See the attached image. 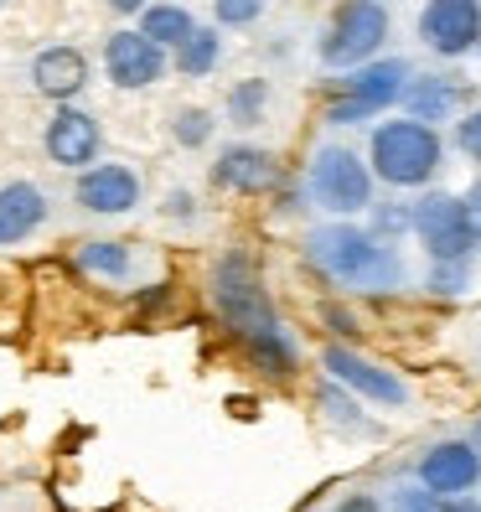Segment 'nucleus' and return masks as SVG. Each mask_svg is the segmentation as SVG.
Segmentation results:
<instances>
[{"label": "nucleus", "instance_id": "f257e3e1", "mask_svg": "<svg viewBox=\"0 0 481 512\" xmlns=\"http://www.w3.org/2000/svg\"><path fill=\"white\" fill-rule=\"evenodd\" d=\"M306 254L321 269L326 280H337L347 290H363V295H383V290H399L404 285V259L388 238L368 233V228H352L347 218L337 223H321L306 238Z\"/></svg>", "mask_w": 481, "mask_h": 512}, {"label": "nucleus", "instance_id": "f03ea898", "mask_svg": "<svg viewBox=\"0 0 481 512\" xmlns=\"http://www.w3.org/2000/svg\"><path fill=\"white\" fill-rule=\"evenodd\" d=\"M445 166V140L435 125L419 119H383L368 140V171L383 187H425L435 182V171Z\"/></svg>", "mask_w": 481, "mask_h": 512}, {"label": "nucleus", "instance_id": "7ed1b4c3", "mask_svg": "<svg viewBox=\"0 0 481 512\" xmlns=\"http://www.w3.org/2000/svg\"><path fill=\"white\" fill-rule=\"evenodd\" d=\"M207 290H213L218 316L244 342L264 337V331H280V316H275V306H269V290H264V280H259V269H254L249 254H238V249L223 254L213 264V275H207Z\"/></svg>", "mask_w": 481, "mask_h": 512}, {"label": "nucleus", "instance_id": "20e7f679", "mask_svg": "<svg viewBox=\"0 0 481 512\" xmlns=\"http://www.w3.org/2000/svg\"><path fill=\"white\" fill-rule=\"evenodd\" d=\"M414 78V68L404 57H368L337 78V99L326 104V125H363V119L383 114L388 104H399L404 83Z\"/></svg>", "mask_w": 481, "mask_h": 512}, {"label": "nucleus", "instance_id": "39448f33", "mask_svg": "<svg viewBox=\"0 0 481 512\" xmlns=\"http://www.w3.org/2000/svg\"><path fill=\"white\" fill-rule=\"evenodd\" d=\"M306 192L321 213L332 218H352V213H368L373 207V171L368 161L347 145H321L311 156V171H306Z\"/></svg>", "mask_w": 481, "mask_h": 512}, {"label": "nucleus", "instance_id": "423d86ee", "mask_svg": "<svg viewBox=\"0 0 481 512\" xmlns=\"http://www.w3.org/2000/svg\"><path fill=\"white\" fill-rule=\"evenodd\" d=\"M383 42H388L383 0H342L332 26H326V37H321V63L347 73L357 63H368V57H378Z\"/></svg>", "mask_w": 481, "mask_h": 512}, {"label": "nucleus", "instance_id": "0eeeda50", "mask_svg": "<svg viewBox=\"0 0 481 512\" xmlns=\"http://www.w3.org/2000/svg\"><path fill=\"white\" fill-rule=\"evenodd\" d=\"M409 228L419 233L430 259H471V249L481 244L476 218L466 197H450V192H425L409 207Z\"/></svg>", "mask_w": 481, "mask_h": 512}, {"label": "nucleus", "instance_id": "6e6552de", "mask_svg": "<svg viewBox=\"0 0 481 512\" xmlns=\"http://www.w3.org/2000/svg\"><path fill=\"white\" fill-rule=\"evenodd\" d=\"M171 73V52L161 42H150L140 26H119V32L104 37V78L125 94H140V88H156Z\"/></svg>", "mask_w": 481, "mask_h": 512}, {"label": "nucleus", "instance_id": "1a4fd4ad", "mask_svg": "<svg viewBox=\"0 0 481 512\" xmlns=\"http://www.w3.org/2000/svg\"><path fill=\"white\" fill-rule=\"evenodd\" d=\"M419 42L435 57H466L481 42V0H425Z\"/></svg>", "mask_w": 481, "mask_h": 512}, {"label": "nucleus", "instance_id": "9d476101", "mask_svg": "<svg viewBox=\"0 0 481 512\" xmlns=\"http://www.w3.org/2000/svg\"><path fill=\"white\" fill-rule=\"evenodd\" d=\"M73 202L94 218H125L140 207V176L125 161H94V166L78 171Z\"/></svg>", "mask_w": 481, "mask_h": 512}, {"label": "nucleus", "instance_id": "9b49d317", "mask_svg": "<svg viewBox=\"0 0 481 512\" xmlns=\"http://www.w3.org/2000/svg\"><path fill=\"white\" fill-rule=\"evenodd\" d=\"M42 150H47V161H52V166L83 171V166H94V161H99L104 130H99V119L88 114V109H78V104H57V114L47 119Z\"/></svg>", "mask_w": 481, "mask_h": 512}, {"label": "nucleus", "instance_id": "f8f14e48", "mask_svg": "<svg viewBox=\"0 0 481 512\" xmlns=\"http://www.w3.org/2000/svg\"><path fill=\"white\" fill-rule=\"evenodd\" d=\"M213 187L233 192V197H264V192H275L280 187V161H275V150H264V145H223L218 150V161H213Z\"/></svg>", "mask_w": 481, "mask_h": 512}, {"label": "nucleus", "instance_id": "ddd939ff", "mask_svg": "<svg viewBox=\"0 0 481 512\" xmlns=\"http://www.w3.org/2000/svg\"><path fill=\"white\" fill-rule=\"evenodd\" d=\"M321 368L332 373L337 383H347V388H357V394H368L373 404H388V409H399V404H409V383L404 378H394L388 368H378V363H368V357H357L352 347H326L321 352Z\"/></svg>", "mask_w": 481, "mask_h": 512}, {"label": "nucleus", "instance_id": "4468645a", "mask_svg": "<svg viewBox=\"0 0 481 512\" xmlns=\"http://www.w3.org/2000/svg\"><path fill=\"white\" fill-rule=\"evenodd\" d=\"M32 88L42 99H52V104H73L83 88H88V57H83V47H68V42H57V47H42L37 57H32Z\"/></svg>", "mask_w": 481, "mask_h": 512}, {"label": "nucleus", "instance_id": "2eb2a0df", "mask_svg": "<svg viewBox=\"0 0 481 512\" xmlns=\"http://www.w3.org/2000/svg\"><path fill=\"white\" fill-rule=\"evenodd\" d=\"M476 481H481V456L466 440H445L419 461V487H430L435 497H461Z\"/></svg>", "mask_w": 481, "mask_h": 512}, {"label": "nucleus", "instance_id": "dca6fc26", "mask_svg": "<svg viewBox=\"0 0 481 512\" xmlns=\"http://www.w3.org/2000/svg\"><path fill=\"white\" fill-rule=\"evenodd\" d=\"M404 114L419 119V125H445V119H456L461 104H466V83L450 78V73H414L399 94Z\"/></svg>", "mask_w": 481, "mask_h": 512}, {"label": "nucleus", "instance_id": "f3484780", "mask_svg": "<svg viewBox=\"0 0 481 512\" xmlns=\"http://www.w3.org/2000/svg\"><path fill=\"white\" fill-rule=\"evenodd\" d=\"M52 213V202L37 182H6L0 187V249L26 244Z\"/></svg>", "mask_w": 481, "mask_h": 512}, {"label": "nucleus", "instance_id": "a211bd4d", "mask_svg": "<svg viewBox=\"0 0 481 512\" xmlns=\"http://www.w3.org/2000/svg\"><path fill=\"white\" fill-rule=\"evenodd\" d=\"M223 63V32L218 26H192V37H182L171 47V73L182 78H207Z\"/></svg>", "mask_w": 481, "mask_h": 512}, {"label": "nucleus", "instance_id": "6ab92c4d", "mask_svg": "<svg viewBox=\"0 0 481 512\" xmlns=\"http://www.w3.org/2000/svg\"><path fill=\"white\" fill-rule=\"evenodd\" d=\"M78 269L83 275H99V280H130V269H135V254L130 244H119V238H83L78 244Z\"/></svg>", "mask_w": 481, "mask_h": 512}, {"label": "nucleus", "instance_id": "aec40b11", "mask_svg": "<svg viewBox=\"0 0 481 512\" xmlns=\"http://www.w3.org/2000/svg\"><path fill=\"white\" fill-rule=\"evenodd\" d=\"M135 26L150 37V42H161L166 52L182 42V37H192V26H197V16L187 11V6H176V0H150V6L135 16Z\"/></svg>", "mask_w": 481, "mask_h": 512}, {"label": "nucleus", "instance_id": "412c9836", "mask_svg": "<svg viewBox=\"0 0 481 512\" xmlns=\"http://www.w3.org/2000/svg\"><path fill=\"white\" fill-rule=\"evenodd\" d=\"M264 109H269V83H264V78H244V83L228 94V125L254 130L259 119H264Z\"/></svg>", "mask_w": 481, "mask_h": 512}, {"label": "nucleus", "instance_id": "4be33fe9", "mask_svg": "<svg viewBox=\"0 0 481 512\" xmlns=\"http://www.w3.org/2000/svg\"><path fill=\"white\" fill-rule=\"evenodd\" d=\"M244 347H249V357H254V368H264L269 378L295 373V347H290L285 331H264V337H249Z\"/></svg>", "mask_w": 481, "mask_h": 512}, {"label": "nucleus", "instance_id": "5701e85b", "mask_svg": "<svg viewBox=\"0 0 481 512\" xmlns=\"http://www.w3.org/2000/svg\"><path fill=\"white\" fill-rule=\"evenodd\" d=\"M213 130H218V119L207 114V109H197V104L171 114V140L182 145V150H202L207 140H213Z\"/></svg>", "mask_w": 481, "mask_h": 512}, {"label": "nucleus", "instance_id": "b1692460", "mask_svg": "<svg viewBox=\"0 0 481 512\" xmlns=\"http://www.w3.org/2000/svg\"><path fill=\"white\" fill-rule=\"evenodd\" d=\"M430 290L435 295H466L471 290V259H435Z\"/></svg>", "mask_w": 481, "mask_h": 512}, {"label": "nucleus", "instance_id": "393cba45", "mask_svg": "<svg viewBox=\"0 0 481 512\" xmlns=\"http://www.w3.org/2000/svg\"><path fill=\"white\" fill-rule=\"evenodd\" d=\"M264 6H269V0H213V21L238 32V26H254L264 16Z\"/></svg>", "mask_w": 481, "mask_h": 512}, {"label": "nucleus", "instance_id": "a878e982", "mask_svg": "<svg viewBox=\"0 0 481 512\" xmlns=\"http://www.w3.org/2000/svg\"><path fill=\"white\" fill-rule=\"evenodd\" d=\"M456 145H461V156H466V161L481 166V104H476L466 119H456Z\"/></svg>", "mask_w": 481, "mask_h": 512}, {"label": "nucleus", "instance_id": "bb28decb", "mask_svg": "<svg viewBox=\"0 0 481 512\" xmlns=\"http://www.w3.org/2000/svg\"><path fill=\"white\" fill-rule=\"evenodd\" d=\"M394 502H399V512H440V497H435L430 487H425V492H409V487H404Z\"/></svg>", "mask_w": 481, "mask_h": 512}, {"label": "nucleus", "instance_id": "cd10ccee", "mask_svg": "<svg viewBox=\"0 0 481 512\" xmlns=\"http://www.w3.org/2000/svg\"><path fill=\"white\" fill-rule=\"evenodd\" d=\"M399 228H409V207H383V213H378V233H399Z\"/></svg>", "mask_w": 481, "mask_h": 512}, {"label": "nucleus", "instance_id": "c85d7f7f", "mask_svg": "<svg viewBox=\"0 0 481 512\" xmlns=\"http://www.w3.org/2000/svg\"><path fill=\"white\" fill-rule=\"evenodd\" d=\"M337 512H383V507H378V497L357 492V497H342V502H337Z\"/></svg>", "mask_w": 481, "mask_h": 512}, {"label": "nucleus", "instance_id": "c756f323", "mask_svg": "<svg viewBox=\"0 0 481 512\" xmlns=\"http://www.w3.org/2000/svg\"><path fill=\"white\" fill-rule=\"evenodd\" d=\"M321 316L332 321V331H342V337H352V331H357V326H352V316H347V311H337V306H326Z\"/></svg>", "mask_w": 481, "mask_h": 512}, {"label": "nucleus", "instance_id": "7c9ffc66", "mask_svg": "<svg viewBox=\"0 0 481 512\" xmlns=\"http://www.w3.org/2000/svg\"><path fill=\"white\" fill-rule=\"evenodd\" d=\"M440 512H481V502H466V497H440Z\"/></svg>", "mask_w": 481, "mask_h": 512}, {"label": "nucleus", "instance_id": "2f4dec72", "mask_svg": "<svg viewBox=\"0 0 481 512\" xmlns=\"http://www.w3.org/2000/svg\"><path fill=\"white\" fill-rule=\"evenodd\" d=\"M150 6V0H109V11H119V16H140Z\"/></svg>", "mask_w": 481, "mask_h": 512}, {"label": "nucleus", "instance_id": "473e14b6", "mask_svg": "<svg viewBox=\"0 0 481 512\" xmlns=\"http://www.w3.org/2000/svg\"><path fill=\"white\" fill-rule=\"evenodd\" d=\"M171 218H192V197H187V192L171 197Z\"/></svg>", "mask_w": 481, "mask_h": 512}, {"label": "nucleus", "instance_id": "72a5a7b5", "mask_svg": "<svg viewBox=\"0 0 481 512\" xmlns=\"http://www.w3.org/2000/svg\"><path fill=\"white\" fill-rule=\"evenodd\" d=\"M466 207H471V218H476V233H481V182L466 192Z\"/></svg>", "mask_w": 481, "mask_h": 512}, {"label": "nucleus", "instance_id": "f704fd0d", "mask_svg": "<svg viewBox=\"0 0 481 512\" xmlns=\"http://www.w3.org/2000/svg\"><path fill=\"white\" fill-rule=\"evenodd\" d=\"M476 52H481V42H476Z\"/></svg>", "mask_w": 481, "mask_h": 512}, {"label": "nucleus", "instance_id": "c9c22d12", "mask_svg": "<svg viewBox=\"0 0 481 512\" xmlns=\"http://www.w3.org/2000/svg\"><path fill=\"white\" fill-rule=\"evenodd\" d=\"M0 6H6V0H0Z\"/></svg>", "mask_w": 481, "mask_h": 512}, {"label": "nucleus", "instance_id": "e433bc0d", "mask_svg": "<svg viewBox=\"0 0 481 512\" xmlns=\"http://www.w3.org/2000/svg\"><path fill=\"white\" fill-rule=\"evenodd\" d=\"M476 249H481V244H476Z\"/></svg>", "mask_w": 481, "mask_h": 512}]
</instances>
